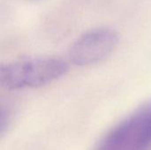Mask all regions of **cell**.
Listing matches in <instances>:
<instances>
[{"label": "cell", "instance_id": "obj_1", "mask_svg": "<svg viewBox=\"0 0 151 150\" xmlns=\"http://www.w3.org/2000/svg\"><path fill=\"white\" fill-rule=\"evenodd\" d=\"M68 69V64L58 57L23 58L1 65L0 84L8 90L40 88L60 79Z\"/></svg>", "mask_w": 151, "mask_h": 150}, {"label": "cell", "instance_id": "obj_2", "mask_svg": "<svg viewBox=\"0 0 151 150\" xmlns=\"http://www.w3.org/2000/svg\"><path fill=\"white\" fill-rule=\"evenodd\" d=\"M151 102L147 103L110 130L95 150H150Z\"/></svg>", "mask_w": 151, "mask_h": 150}, {"label": "cell", "instance_id": "obj_3", "mask_svg": "<svg viewBox=\"0 0 151 150\" xmlns=\"http://www.w3.org/2000/svg\"><path fill=\"white\" fill-rule=\"evenodd\" d=\"M119 42V34L111 27L91 29L73 42L68 53L70 61L77 66L98 64L113 53Z\"/></svg>", "mask_w": 151, "mask_h": 150}]
</instances>
